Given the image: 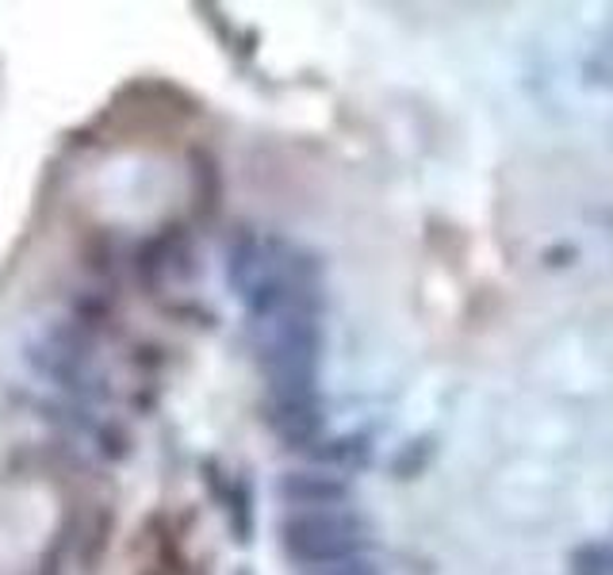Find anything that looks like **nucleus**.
Segmentation results:
<instances>
[{
	"mask_svg": "<svg viewBox=\"0 0 613 575\" xmlns=\"http://www.w3.org/2000/svg\"><path fill=\"white\" fill-rule=\"evenodd\" d=\"M280 545L303 568H330L369 548V526L349 506L334 511H288L280 518Z\"/></svg>",
	"mask_w": 613,
	"mask_h": 575,
	"instance_id": "1",
	"label": "nucleus"
},
{
	"mask_svg": "<svg viewBox=\"0 0 613 575\" xmlns=\"http://www.w3.org/2000/svg\"><path fill=\"white\" fill-rule=\"evenodd\" d=\"M234 575H253V572H250V568H238Z\"/></svg>",
	"mask_w": 613,
	"mask_h": 575,
	"instance_id": "13",
	"label": "nucleus"
},
{
	"mask_svg": "<svg viewBox=\"0 0 613 575\" xmlns=\"http://www.w3.org/2000/svg\"><path fill=\"white\" fill-rule=\"evenodd\" d=\"M433 453H438V442H433L430 434L411 437V442L399 445V453L391 456V476H395V480H414V476H422V472L430 468Z\"/></svg>",
	"mask_w": 613,
	"mask_h": 575,
	"instance_id": "6",
	"label": "nucleus"
},
{
	"mask_svg": "<svg viewBox=\"0 0 613 575\" xmlns=\"http://www.w3.org/2000/svg\"><path fill=\"white\" fill-rule=\"evenodd\" d=\"M277 495L288 511H334L349 503V480L330 468H292L277 480Z\"/></svg>",
	"mask_w": 613,
	"mask_h": 575,
	"instance_id": "3",
	"label": "nucleus"
},
{
	"mask_svg": "<svg viewBox=\"0 0 613 575\" xmlns=\"http://www.w3.org/2000/svg\"><path fill=\"white\" fill-rule=\"evenodd\" d=\"M269 430L288 450H311L326 434V411L319 395H269Z\"/></svg>",
	"mask_w": 613,
	"mask_h": 575,
	"instance_id": "2",
	"label": "nucleus"
},
{
	"mask_svg": "<svg viewBox=\"0 0 613 575\" xmlns=\"http://www.w3.org/2000/svg\"><path fill=\"white\" fill-rule=\"evenodd\" d=\"M306 575H380L372 568L369 561L353 556V561H342V564H330V568H306Z\"/></svg>",
	"mask_w": 613,
	"mask_h": 575,
	"instance_id": "10",
	"label": "nucleus"
},
{
	"mask_svg": "<svg viewBox=\"0 0 613 575\" xmlns=\"http://www.w3.org/2000/svg\"><path fill=\"white\" fill-rule=\"evenodd\" d=\"M97 437H100V453L108 456V461H123L127 453H131V434H127L123 426H100L97 430Z\"/></svg>",
	"mask_w": 613,
	"mask_h": 575,
	"instance_id": "9",
	"label": "nucleus"
},
{
	"mask_svg": "<svg viewBox=\"0 0 613 575\" xmlns=\"http://www.w3.org/2000/svg\"><path fill=\"white\" fill-rule=\"evenodd\" d=\"M227 511H230V529H234V541H238V545H250V541H253V492H250V480H230Z\"/></svg>",
	"mask_w": 613,
	"mask_h": 575,
	"instance_id": "7",
	"label": "nucleus"
},
{
	"mask_svg": "<svg viewBox=\"0 0 613 575\" xmlns=\"http://www.w3.org/2000/svg\"><path fill=\"white\" fill-rule=\"evenodd\" d=\"M606 572L613 575V545H610V556H606Z\"/></svg>",
	"mask_w": 613,
	"mask_h": 575,
	"instance_id": "12",
	"label": "nucleus"
},
{
	"mask_svg": "<svg viewBox=\"0 0 613 575\" xmlns=\"http://www.w3.org/2000/svg\"><path fill=\"white\" fill-rule=\"evenodd\" d=\"M572 261H579V250L572 246V242H560V246H549L541 253V265L544 269H567Z\"/></svg>",
	"mask_w": 613,
	"mask_h": 575,
	"instance_id": "11",
	"label": "nucleus"
},
{
	"mask_svg": "<svg viewBox=\"0 0 613 575\" xmlns=\"http://www.w3.org/2000/svg\"><path fill=\"white\" fill-rule=\"evenodd\" d=\"M606 556L610 545H579L572 553V575H610Z\"/></svg>",
	"mask_w": 613,
	"mask_h": 575,
	"instance_id": "8",
	"label": "nucleus"
},
{
	"mask_svg": "<svg viewBox=\"0 0 613 575\" xmlns=\"http://www.w3.org/2000/svg\"><path fill=\"white\" fill-rule=\"evenodd\" d=\"M28 365L39 372V376H47L50 384L66 387L70 395H84V400H100L104 395V387H97V380L84 372L81 361L66 357V353L50 350L47 342H36L28 345Z\"/></svg>",
	"mask_w": 613,
	"mask_h": 575,
	"instance_id": "4",
	"label": "nucleus"
},
{
	"mask_svg": "<svg viewBox=\"0 0 613 575\" xmlns=\"http://www.w3.org/2000/svg\"><path fill=\"white\" fill-rule=\"evenodd\" d=\"M314 456V461L322 464V468H330V472H338V468H364V464L372 461V442L364 434H345V437H322L319 445H311L306 450Z\"/></svg>",
	"mask_w": 613,
	"mask_h": 575,
	"instance_id": "5",
	"label": "nucleus"
}]
</instances>
